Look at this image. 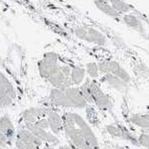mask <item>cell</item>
Segmentation results:
<instances>
[{
	"label": "cell",
	"instance_id": "obj_7",
	"mask_svg": "<svg viewBox=\"0 0 149 149\" xmlns=\"http://www.w3.org/2000/svg\"><path fill=\"white\" fill-rule=\"evenodd\" d=\"M49 109L48 107H34L30 109H25L22 112V119L25 123H33L39 120L41 118H44L48 114Z\"/></svg>",
	"mask_w": 149,
	"mask_h": 149
},
{
	"label": "cell",
	"instance_id": "obj_2",
	"mask_svg": "<svg viewBox=\"0 0 149 149\" xmlns=\"http://www.w3.org/2000/svg\"><path fill=\"white\" fill-rule=\"evenodd\" d=\"M98 70H100V73H102V74H111L118 77L127 85L131 81V77L128 74V72L118 62L114 61V60H104V61L100 62L98 64Z\"/></svg>",
	"mask_w": 149,
	"mask_h": 149
},
{
	"label": "cell",
	"instance_id": "obj_18",
	"mask_svg": "<svg viewBox=\"0 0 149 149\" xmlns=\"http://www.w3.org/2000/svg\"><path fill=\"white\" fill-rule=\"evenodd\" d=\"M71 81L73 85L81 86L85 79V70L80 67H74V69L71 71Z\"/></svg>",
	"mask_w": 149,
	"mask_h": 149
},
{
	"label": "cell",
	"instance_id": "obj_12",
	"mask_svg": "<svg viewBox=\"0 0 149 149\" xmlns=\"http://www.w3.org/2000/svg\"><path fill=\"white\" fill-rule=\"evenodd\" d=\"M0 130L5 135V137L8 139L10 143L13 142L16 138V131L15 127L10 117L8 115H3L0 117Z\"/></svg>",
	"mask_w": 149,
	"mask_h": 149
},
{
	"label": "cell",
	"instance_id": "obj_26",
	"mask_svg": "<svg viewBox=\"0 0 149 149\" xmlns=\"http://www.w3.org/2000/svg\"><path fill=\"white\" fill-rule=\"evenodd\" d=\"M59 149H78V148H76L73 145H62L60 146Z\"/></svg>",
	"mask_w": 149,
	"mask_h": 149
},
{
	"label": "cell",
	"instance_id": "obj_20",
	"mask_svg": "<svg viewBox=\"0 0 149 149\" xmlns=\"http://www.w3.org/2000/svg\"><path fill=\"white\" fill-rule=\"evenodd\" d=\"M79 88H80L83 97H85L86 102L88 103H93L92 93H91V88H90V84H88V80H86L85 84H83V85H81L79 86Z\"/></svg>",
	"mask_w": 149,
	"mask_h": 149
},
{
	"label": "cell",
	"instance_id": "obj_19",
	"mask_svg": "<svg viewBox=\"0 0 149 149\" xmlns=\"http://www.w3.org/2000/svg\"><path fill=\"white\" fill-rule=\"evenodd\" d=\"M86 118H88V121L90 122L91 124L95 126H97L98 123H100V118H98V115L95 111V107H92V105H88L86 107Z\"/></svg>",
	"mask_w": 149,
	"mask_h": 149
},
{
	"label": "cell",
	"instance_id": "obj_13",
	"mask_svg": "<svg viewBox=\"0 0 149 149\" xmlns=\"http://www.w3.org/2000/svg\"><path fill=\"white\" fill-rule=\"evenodd\" d=\"M102 81L105 83L109 88H113V90L117 91V92H122V91L126 90V88H127L126 83H124L123 81L120 80L118 77L114 76V74H102Z\"/></svg>",
	"mask_w": 149,
	"mask_h": 149
},
{
	"label": "cell",
	"instance_id": "obj_31",
	"mask_svg": "<svg viewBox=\"0 0 149 149\" xmlns=\"http://www.w3.org/2000/svg\"><path fill=\"white\" fill-rule=\"evenodd\" d=\"M148 149H149V148H148Z\"/></svg>",
	"mask_w": 149,
	"mask_h": 149
},
{
	"label": "cell",
	"instance_id": "obj_14",
	"mask_svg": "<svg viewBox=\"0 0 149 149\" xmlns=\"http://www.w3.org/2000/svg\"><path fill=\"white\" fill-rule=\"evenodd\" d=\"M110 4L113 7V9L116 12H118L120 15H125V14H133L137 13L138 10L135 9V7L130 5L124 0H111Z\"/></svg>",
	"mask_w": 149,
	"mask_h": 149
},
{
	"label": "cell",
	"instance_id": "obj_24",
	"mask_svg": "<svg viewBox=\"0 0 149 149\" xmlns=\"http://www.w3.org/2000/svg\"><path fill=\"white\" fill-rule=\"evenodd\" d=\"M11 145H12V143L9 142L8 139L5 137V135H4V134L2 133V131L0 130V147L8 149L9 146H11Z\"/></svg>",
	"mask_w": 149,
	"mask_h": 149
},
{
	"label": "cell",
	"instance_id": "obj_23",
	"mask_svg": "<svg viewBox=\"0 0 149 149\" xmlns=\"http://www.w3.org/2000/svg\"><path fill=\"white\" fill-rule=\"evenodd\" d=\"M139 146H142L145 149L149 148V134L148 133H140L138 135Z\"/></svg>",
	"mask_w": 149,
	"mask_h": 149
},
{
	"label": "cell",
	"instance_id": "obj_9",
	"mask_svg": "<svg viewBox=\"0 0 149 149\" xmlns=\"http://www.w3.org/2000/svg\"><path fill=\"white\" fill-rule=\"evenodd\" d=\"M49 100L52 105L58 107H73L65 91L54 88L50 93Z\"/></svg>",
	"mask_w": 149,
	"mask_h": 149
},
{
	"label": "cell",
	"instance_id": "obj_11",
	"mask_svg": "<svg viewBox=\"0 0 149 149\" xmlns=\"http://www.w3.org/2000/svg\"><path fill=\"white\" fill-rule=\"evenodd\" d=\"M78 35L80 36L81 39H85L88 42L95 43L97 45H105L107 43V39L104 35L102 34L100 32H98L97 30L93 29H88V30H80L78 32Z\"/></svg>",
	"mask_w": 149,
	"mask_h": 149
},
{
	"label": "cell",
	"instance_id": "obj_4",
	"mask_svg": "<svg viewBox=\"0 0 149 149\" xmlns=\"http://www.w3.org/2000/svg\"><path fill=\"white\" fill-rule=\"evenodd\" d=\"M88 84H90V88L91 93H92L93 103L100 109L105 110V111H110L112 109V102L109 95L103 92L100 85L95 81L88 80Z\"/></svg>",
	"mask_w": 149,
	"mask_h": 149
},
{
	"label": "cell",
	"instance_id": "obj_6",
	"mask_svg": "<svg viewBox=\"0 0 149 149\" xmlns=\"http://www.w3.org/2000/svg\"><path fill=\"white\" fill-rule=\"evenodd\" d=\"M24 125H25L26 129H28L29 131L32 132L36 137H38L40 140H42L43 143L49 144V145L52 146H56L60 143L59 138L53 132L47 131L46 129L39 128V127H37L33 123H24Z\"/></svg>",
	"mask_w": 149,
	"mask_h": 149
},
{
	"label": "cell",
	"instance_id": "obj_3",
	"mask_svg": "<svg viewBox=\"0 0 149 149\" xmlns=\"http://www.w3.org/2000/svg\"><path fill=\"white\" fill-rule=\"evenodd\" d=\"M73 118H74V124H76L77 128L79 129L80 133L81 134V136L86 139V142L91 145V147L93 149L100 148L98 140H97V136H95V134L93 133V129L91 128L90 124H88L80 114L74 113V112H73Z\"/></svg>",
	"mask_w": 149,
	"mask_h": 149
},
{
	"label": "cell",
	"instance_id": "obj_21",
	"mask_svg": "<svg viewBox=\"0 0 149 149\" xmlns=\"http://www.w3.org/2000/svg\"><path fill=\"white\" fill-rule=\"evenodd\" d=\"M14 144H15V147L17 149H40V147L34 145V144L28 143L26 141H23L19 138H15L14 140Z\"/></svg>",
	"mask_w": 149,
	"mask_h": 149
},
{
	"label": "cell",
	"instance_id": "obj_29",
	"mask_svg": "<svg viewBox=\"0 0 149 149\" xmlns=\"http://www.w3.org/2000/svg\"><path fill=\"white\" fill-rule=\"evenodd\" d=\"M148 110H149V105H148Z\"/></svg>",
	"mask_w": 149,
	"mask_h": 149
},
{
	"label": "cell",
	"instance_id": "obj_8",
	"mask_svg": "<svg viewBox=\"0 0 149 149\" xmlns=\"http://www.w3.org/2000/svg\"><path fill=\"white\" fill-rule=\"evenodd\" d=\"M67 97H68L72 107L76 109H85L88 107V102H86L85 97H83L81 91L76 86H70L65 91Z\"/></svg>",
	"mask_w": 149,
	"mask_h": 149
},
{
	"label": "cell",
	"instance_id": "obj_1",
	"mask_svg": "<svg viewBox=\"0 0 149 149\" xmlns=\"http://www.w3.org/2000/svg\"><path fill=\"white\" fill-rule=\"evenodd\" d=\"M149 22L148 19L143 15L141 12L133 14H125V15H121L119 23L124 24L128 28L134 30L135 32L139 33L141 36H143L146 39L148 38V31L146 28V24Z\"/></svg>",
	"mask_w": 149,
	"mask_h": 149
},
{
	"label": "cell",
	"instance_id": "obj_5",
	"mask_svg": "<svg viewBox=\"0 0 149 149\" xmlns=\"http://www.w3.org/2000/svg\"><path fill=\"white\" fill-rule=\"evenodd\" d=\"M16 98V92L13 86L0 74V107H8Z\"/></svg>",
	"mask_w": 149,
	"mask_h": 149
},
{
	"label": "cell",
	"instance_id": "obj_17",
	"mask_svg": "<svg viewBox=\"0 0 149 149\" xmlns=\"http://www.w3.org/2000/svg\"><path fill=\"white\" fill-rule=\"evenodd\" d=\"M129 121L133 125L142 129H149V112L148 113H135L129 117Z\"/></svg>",
	"mask_w": 149,
	"mask_h": 149
},
{
	"label": "cell",
	"instance_id": "obj_25",
	"mask_svg": "<svg viewBox=\"0 0 149 149\" xmlns=\"http://www.w3.org/2000/svg\"><path fill=\"white\" fill-rule=\"evenodd\" d=\"M34 124L37 127H39V128L46 129V130H47L48 128H49V122H48L46 117H44V118H41V119H39V120H37Z\"/></svg>",
	"mask_w": 149,
	"mask_h": 149
},
{
	"label": "cell",
	"instance_id": "obj_16",
	"mask_svg": "<svg viewBox=\"0 0 149 149\" xmlns=\"http://www.w3.org/2000/svg\"><path fill=\"white\" fill-rule=\"evenodd\" d=\"M97 5L104 14H107V16H109V17H111L112 19L116 20L117 22H119L121 15L118 12H116L114 10L113 7L110 4V2L103 1V0H97Z\"/></svg>",
	"mask_w": 149,
	"mask_h": 149
},
{
	"label": "cell",
	"instance_id": "obj_28",
	"mask_svg": "<svg viewBox=\"0 0 149 149\" xmlns=\"http://www.w3.org/2000/svg\"><path fill=\"white\" fill-rule=\"evenodd\" d=\"M13 149H17V148H16V147H14V148H13Z\"/></svg>",
	"mask_w": 149,
	"mask_h": 149
},
{
	"label": "cell",
	"instance_id": "obj_22",
	"mask_svg": "<svg viewBox=\"0 0 149 149\" xmlns=\"http://www.w3.org/2000/svg\"><path fill=\"white\" fill-rule=\"evenodd\" d=\"M86 72L90 74V77L95 79L100 76V70H98V65L95 63H88L86 64Z\"/></svg>",
	"mask_w": 149,
	"mask_h": 149
},
{
	"label": "cell",
	"instance_id": "obj_10",
	"mask_svg": "<svg viewBox=\"0 0 149 149\" xmlns=\"http://www.w3.org/2000/svg\"><path fill=\"white\" fill-rule=\"evenodd\" d=\"M47 120L49 122V128L51 129L55 135L60 134L64 130V122L63 117L61 116L56 110L53 109H49L47 114Z\"/></svg>",
	"mask_w": 149,
	"mask_h": 149
},
{
	"label": "cell",
	"instance_id": "obj_30",
	"mask_svg": "<svg viewBox=\"0 0 149 149\" xmlns=\"http://www.w3.org/2000/svg\"></svg>",
	"mask_w": 149,
	"mask_h": 149
},
{
	"label": "cell",
	"instance_id": "obj_27",
	"mask_svg": "<svg viewBox=\"0 0 149 149\" xmlns=\"http://www.w3.org/2000/svg\"><path fill=\"white\" fill-rule=\"evenodd\" d=\"M40 149H56L54 147V146H52V145H49V144H45L44 146H43L42 148H40Z\"/></svg>",
	"mask_w": 149,
	"mask_h": 149
},
{
	"label": "cell",
	"instance_id": "obj_15",
	"mask_svg": "<svg viewBox=\"0 0 149 149\" xmlns=\"http://www.w3.org/2000/svg\"><path fill=\"white\" fill-rule=\"evenodd\" d=\"M16 138H19L23 141H26L28 143L34 144V145L38 146V147H41L43 145L42 140H40L38 137H36L34 134L31 131H29L28 129L23 128V129H19V130L16 132Z\"/></svg>",
	"mask_w": 149,
	"mask_h": 149
}]
</instances>
